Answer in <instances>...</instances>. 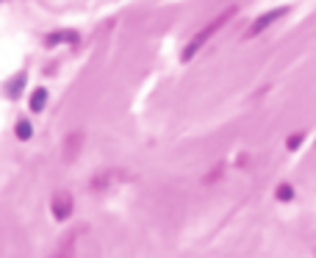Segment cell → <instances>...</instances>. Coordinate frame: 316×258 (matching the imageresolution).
I'll return each mask as SVG.
<instances>
[{
	"label": "cell",
	"mask_w": 316,
	"mask_h": 258,
	"mask_svg": "<svg viewBox=\"0 0 316 258\" xmlns=\"http://www.w3.org/2000/svg\"><path fill=\"white\" fill-rule=\"evenodd\" d=\"M53 214H56V219H67L72 214V197H69V192H56L53 195Z\"/></svg>",
	"instance_id": "obj_2"
},
{
	"label": "cell",
	"mask_w": 316,
	"mask_h": 258,
	"mask_svg": "<svg viewBox=\"0 0 316 258\" xmlns=\"http://www.w3.org/2000/svg\"><path fill=\"white\" fill-rule=\"evenodd\" d=\"M17 136H20V139H31V122H25V120L17 122Z\"/></svg>",
	"instance_id": "obj_6"
},
{
	"label": "cell",
	"mask_w": 316,
	"mask_h": 258,
	"mask_svg": "<svg viewBox=\"0 0 316 258\" xmlns=\"http://www.w3.org/2000/svg\"><path fill=\"white\" fill-rule=\"evenodd\" d=\"M45 100H48V92H45V89H36V92H33V97H31V108H33V111H42V108H45Z\"/></svg>",
	"instance_id": "obj_4"
},
{
	"label": "cell",
	"mask_w": 316,
	"mask_h": 258,
	"mask_svg": "<svg viewBox=\"0 0 316 258\" xmlns=\"http://www.w3.org/2000/svg\"><path fill=\"white\" fill-rule=\"evenodd\" d=\"M230 14H233V9H227V11H222V14H219V17H216V20H214V22H211V25H206V28H203V31H200V33H197V36H194V39H191V42H189V45H186V50H183V61H189V58H194V53H197V50H200V48H203V45H206V42H208V39H211V36H214V33H216V31H219V28H222V25H225V22H227V17H230Z\"/></svg>",
	"instance_id": "obj_1"
},
{
	"label": "cell",
	"mask_w": 316,
	"mask_h": 258,
	"mask_svg": "<svg viewBox=\"0 0 316 258\" xmlns=\"http://www.w3.org/2000/svg\"><path fill=\"white\" fill-rule=\"evenodd\" d=\"M291 195H294V192H291V186H280V189H278L280 200H291Z\"/></svg>",
	"instance_id": "obj_7"
},
{
	"label": "cell",
	"mask_w": 316,
	"mask_h": 258,
	"mask_svg": "<svg viewBox=\"0 0 316 258\" xmlns=\"http://www.w3.org/2000/svg\"><path fill=\"white\" fill-rule=\"evenodd\" d=\"M300 142H302V133H300V136H291V139H289V148L294 150V148H297V144H300Z\"/></svg>",
	"instance_id": "obj_8"
},
{
	"label": "cell",
	"mask_w": 316,
	"mask_h": 258,
	"mask_svg": "<svg viewBox=\"0 0 316 258\" xmlns=\"http://www.w3.org/2000/svg\"><path fill=\"white\" fill-rule=\"evenodd\" d=\"M286 14V9H274V11H266V14L263 17H258V20L253 22V25H250V31H247V36H258L261 31H266L269 25H272L274 20H280V17Z\"/></svg>",
	"instance_id": "obj_3"
},
{
	"label": "cell",
	"mask_w": 316,
	"mask_h": 258,
	"mask_svg": "<svg viewBox=\"0 0 316 258\" xmlns=\"http://www.w3.org/2000/svg\"><path fill=\"white\" fill-rule=\"evenodd\" d=\"M64 39H67V42H75V39H78V33H53V36L48 39V45H56V42H64Z\"/></svg>",
	"instance_id": "obj_5"
}]
</instances>
